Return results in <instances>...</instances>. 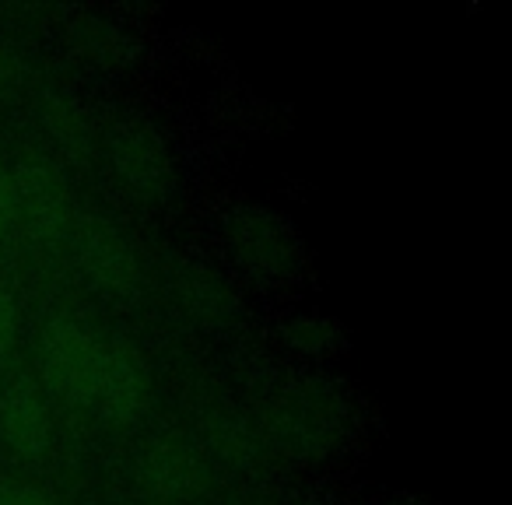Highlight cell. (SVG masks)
<instances>
[{
	"label": "cell",
	"instance_id": "obj_6",
	"mask_svg": "<svg viewBox=\"0 0 512 505\" xmlns=\"http://www.w3.org/2000/svg\"><path fill=\"white\" fill-rule=\"evenodd\" d=\"M137 481L158 502H183V498H193L207 488V463L197 449L162 442L141 456Z\"/></svg>",
	"mask_w": 512,
	"mask_h": 505
},
{
	"label": "cell",
	"instance_id": "obj_10",
	"mask_svg": "<svg viewBox=\"0 0 512 505\" xmlns=\"http://www.w3.org/2000/svg\"><path fill=\"white\" fill-rule=\"evenodd\" d=\"M0 505H57L36 484H4L0 488Z\"/></svg>",
	"mask_w": 512,
	"mask_h": 505
},
{
	"label": "cell",
	"instance_id": "obj_2",
	"mask_svg": "<svg viewBox=\"0 0 512 505\" xmlns=\"http://www.w3.org/2000/svg\"><path fill=\"white\" fill-rule=\"evenodd\" d=\"M232 246L242 264L264 278H292L306 260V246H302L292 221L278 211H267V207H246L235 214Z\"/></svg>",
	"mask_w": 512,
	"mask_h": 505
},
{
	"label": "cell",
	"instance_id": "obj_4",
	"mask_svg": "<svg viewBox=\"0 0 512 505\" xmlns=\"http://www.w3.org/2000/svg\"><path fill=\"white\" fill-rule=\"evenodd\" d=\"M109 158H113L116 176L141 197H162L176 179L169 144L148 123H123L109 141Z\"/></svg>",
	"mask_w": 512,
	"mask_h": 505
},
{
	"label": "cell",
	"instance_id": "obj_7",
	"mask_svg": "<svg viewBox=\"0 0 512 505\" xmlns=\"http://www.w3.org/2000/svg\"><path fill=\"white\" fill-rule=\"evenodd\" d=\"M0 432L11 442V449L22 456H43L53 442V414L43 393L29 383L18 379L4 390L0 400Z\"/></svg>",
	"mask_w": 512,
	"mask_h": 505
},
{
	"label": "cell",
	"instance_id": "obj_3",
	"mask_svg": "<svg viewBox=\"0 0 512 505\" xmlns=\"http://www.w3.org/2000/svg\"><path fill=\"white\" fill-rule=\"evenodd\" d=\"M341 421L344 407L334 393L320 390V386H299V390H285L271 404L267 432H271L274 442L288 449L320 453L337 439Z\"/></svg>",
	"mask_w": 512,
	"mask_h": 505
},
{
	"label": "cell",
	"instance_id": "obj_1",
	"mask_svg": "<svg viewBox=\"0 0 512 505\" xmlns=\"http://www.w3.org/2000/svg\"><path fill=\"white\" fill-rule=\"evenodd\" d=\"M46 383L113 425H134L151 407V369L130 341L88 323L60 320L39 337Z\"/></svg>",
	"mask_w": 512,
	"mask_h": 505
},
{
	"label": "cell",
	"instance_id": "obj_11",
	"mask_svg": "<svg viewBox=\"0 0 512 505\" xmlns=\"http://www.w3.org/2000/svg\"><path fill=\"white\" fill-rule=\"evenodd\" d=\"M15 334H18V309H15V302H11L8 288L0 285V351L11 348Z\"/></svg>",
	"mask_w": 512,
	"mask_h": 505
},
{
	"label": "cell",
	"instance_id": "obj_8",
	"mask_svg": "<svg viewBox=\"0 0 512 505\" xmlns=\"http://www.w3.org/2000/svg\"><path fill=\"white\" fill-rule=\"evenodd\" d=\"M172 292H176L179 306H183L186 313L204 323L228 320V316L235 313V292L225 285V278H221L218 271H211V267L190 264L186 271H179L176 281H172Z\"/></svg>",
	"mask_w": 512,
	"mask_h": 505
},
{
	"label": "cell",
	"instance_id": "obj_5",
	"mask_svg": "<svg viewBox=\"0 0 512 505\" xmlns=\"http://www.w3.org/2000/svg\"><path fill=\"white\" fill-rule=\"evenodd\" d=\"M74 253L88 278L113 295H130L141 285V260L134 242L113 221H85L74 232Z\"/></svg>",
	"mask_w": 512,
	"mask_h": 505
},
{
	"label": "cell",
	"instance_id": "obj_9",
	"mask_svg": "<svg viewBox=\"0 0 512 505\" xmlns=\"http://www.w3.org/2000/svg\"><path fill=\"white\" fill-rule=\"evenodd\" d=\"M327 330H337V323L327 316H306L292 327V341L306 351H316V355L327 348H341V337H327Z\"/></svg>",
	"mask_w": 512,
	"mask_h": 505
}]
</instances>
